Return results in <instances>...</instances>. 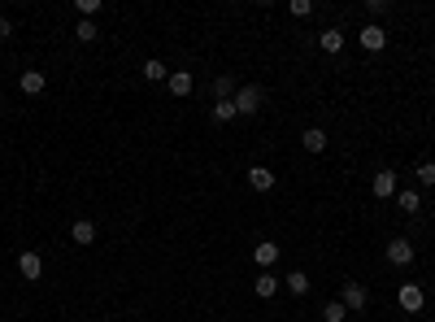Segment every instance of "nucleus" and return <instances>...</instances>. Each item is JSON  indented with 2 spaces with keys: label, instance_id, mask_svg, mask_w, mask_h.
<instances>
[{
  "label": "nucleus",
  "instance_id": "obj_1",
  "mask_svg": "<svg viewBox=\"0 0 435 322\" xmlns=\"http://www.w3.org/2000/svg\"><path fill=\"white\" fill-rule=\"evenodd\" d=\"M235 114H244V118H253V114H262V101H266V92L257 87V83H248V87H235Z\"/></svg>",
  "mask_w": 435,
  "mask_h": 322
},
{
  "label": "nucleus",
  "instance_id": "obj_2",
  "mask_svg": "<svg viewBox=\"0 0 435 322\" xmlns=\"http://www.w3.org/2000/svg\"><path fill=\"white\" fill-rule=\"evenodd\" d=\"M340 305L348 314H361L366 305H370V292H366V283H357V279H348L344 287H340Z\"/></svg>",
  "mask_w": 435,
  "mask_h": 322
},
{
  "label": "nucleus",
  "instance_id": "obj_3",
  "mask_svg": "<svg viewBox=\"0 0 435 322\" xmlns=\"http://www.w3.org/2000/svg\"><path fill=\"white\" fill-rule=\"evenodd\" d=\"M357 44L366 48V53H383V48H388V31H383L379 22H366L357 31Z\"/></svg>",
  "mask_w": 435,
  "mask_h": 322
},
{
  "label": "nucleus",
  "instance_id": "obj_4",
  "mask_svg": "<svg viewBox=\"0 0 435 322\" xmlns=\"http://www.w3.org/2000/svg\"><path fill=\"white\" fill-rule=\"evenodd\" d=\"M383 257H388V266L409 270V266H413V244H409V239H392V244L383 248Z\"/></svg>",
  "mask_w": 435,
  "mask_h": 322
},
{
  "label": "nucleus",
  "instance_id": "obj_5",
  "mask_svg": "<svg viewBox=\"0 0 435 322\" xmlns=\"http://www.w3.org/2000/svg\"><path fill=\"white\" fill-rule=\"evenodd\" d=\"M370 192H375V201H392L396 192H400V183H396L392 170H379L375 179H370Z\"/></svg>",
  "mask_w": 435,
  "mask_h": 322
},
{
  "label": "nucleus",
  "instance_id": "obj_6",
  "mask_svg": "<svg viewBox=\"0 0 435 322\" xmlns=\"http://www.w3.org/2000/svg\"><path fill=\"white\" fill-rule=\"evenodd\" d=\"M396 300H400V310H405V314H418V310L427 305V292H423L418 283H405V287L396 292Z\"/></svg>",
  "mask_w": 435,
  "mask_h": 322
},
{
  "label": "nucleus",
  "instance_id": "obj_7",
  "mask_svg": "<svg viewBox=\"0 0 435 322\" xmlns=\"http://www.w3.org/2000/svg\"><path fill=\"white\" fill-rule=\"evenodd\" d=\"M275 262H279V244H275V239H262V244H253V266H257V270H270Z\"/></svg>",
  "mask_w": 435,
  "mask_h": 322
},
{
  "label": "nucleus",
  "instance_id": "obj_8",
  "mask_svg": "<svg viewBox=\"0 0 435 322\" xmlns=\"http://www.w3.org/2000/svg\"><path fill=\"white\" fill-rule=\"evenodd\" d=\"M275 170H270V166H248V187L253 192H275Z\"/></svg>",
  "mask_w": 435,
  "mask_h": 322
},
{
  "label": "nucleus",
  "instance_id": "obj_9",
  "mask_svg": "<svg viewBox=\"0 0 435 322\" xmlns=\"http://www.w3.org/2000/svg\"><path fill=\"white\" fill-rule=\"evenodd\" d=\"M18 270H22V279H44V257H40L35 248H26V253L18 257Z\"/></svg>",
  "mask_w": 435,
  "mask_h": 322
},
{
  "label": "nucleus",
  "instance_id": "obj_10",
  "mask_svg": "<svg viewBox=\"0 0 435 322\" xmlns=\"http://www.w3.org/2000/svg\"><path fill=\"white\" fill-rule=\"evenodd\" d=\"M300 149L305 153H327V131H322V126H305L300 131Z\"/></svg>",
  "mask_w": 435,
  "mask_h": 322
},
{
  "label": "nucleus",
  "instance_id": "obj_11",
  "mask_svg": "<svg viewBox=\"0 0 435 322\" xmlns=\"http://www.w3.org/2000/svg\"><path fill=\"white\" fill-rule=\"evenodd\" d=\"M318 44H322V53H327V57L344 53V31H340V26H327V31L318 35Z\"/></svg>",
  "mask_w": 435,
  "mask_h": 322
},
{
  "label": "nucleus",
  "instance_id": "obj_12",
  "mask_svg": "<svg viewBox=\"0 0 435 322\" xmlns=\"http://www.w3.org/2000/svg\"><path fill=\"white\" fill-rule=\"evenodd\" d=\"M166 87H170L174 96H191V87H196V78H191V70H170Z\"/></svg>",
  "mask_w": 435,
  "mask_h": 322
},
{
  "label": "nucleus",
  "instance_id": "obj_13",
  "mask_svg": "<svg viewBox=\"0 0 435 322\" xmlns=\"http://www.w3.org/2000/svg\"><path fill=\"white\" fill-rule=\"evenodd\" d=\"M70 239H74V244H96V222L92 218H74Z\"/></svg>",
  "mask_w": 435,
  "mask_h": 322
},
{
  "label": "nucleus",
  "instance_id": "obj_14",
  "mask_svg": "<svg viewBox=\"0 0 435 322\" xmlns=\"http://www.w3.org/2000/svg\"><path fill=\"white\" fill-rule=\"evenodd\" d=\"M279 292V279L275 275H270V270H262V275H257L253 279V296H262V300H270V296H275Z\"/></svg>",
  "mask_w": 435,
  "mask_h": 322
},
{
  "label": "nucleus",
  "instance_id": "obj_15",
  "mask_svg": "<svg viewBox=\"0 0 435 322\" xmlns=\"http://www.w3.org/2000/svg\"><path fill=\"white\" fill-rule=\"evenodd\" d=\"M209 118H214L218 126L235 122V118H239V114H235V101H214V109H209Z\"/></svg>",
  "mask_w": 435,
  "mask_h": 322
},
{
  "label": "nucleus",
  "instance_id": "obj_16",
  "mask_svg": "<svg viewBox=\"0 0 435 322\" xmlns=\"http://www.w3.org/2000/svg\"><path fill=\"white\" fill-rule=\"evenodd\" d=\"M18 87H22L26 96H40V92H44V70H22Z\"/></svg>",
  "mask_w": 435,
  "mask_h": 322
},
{
  "label": "nucleus",
  "instance_id": "obj_17",
  "mask_svg": "<svg viewBox=\"0 0 435 322\" xmlns=\"http://www.w3.org/2000/svg\"><path fill=\"white\" fill-rule=\"evenodd\" d=\"M144 78H148V83H166V78H170V70H166V61H157V57H148V61H144Z\"/></svg>",
  "mask_w": 435,
  "mask_h": 322
},
{
  "label": "nucleus",
  "instance_id": "obj_18",
  "mask_svg": "<svg viewBox=\"0 0 435 322\" xmlns=\"http://www.w3.org/2000/svg\"><path fill=\"white\" fill-rule=\"evenodd\" d=\"M287 292L292 296H309V275H305V270H292V275H287Z\"/></svg>",
  "mask_w": 435,
  "mask_h": 322
},
{
  "label": "nucleus",
  "instance_id": "obj_19",
  "mask_svg": "<svg viewBox=\"0 0 435 322\" xmlns=\"http://www.w3.org/2000/svg\"><path fill=\"white\" fill-rule=\"evenodd\" d=\"M74 40H78V44H92V40H101V31H96V22L78 18V26H74Z\"/></svg>",
  "mask_w": 435,
  "mask_h": 322
},
{
  "label": "nucleus",
  "instance_id": "obj_20",
  "mask_svg": "<svg viewBox=\"0 0 435 322\" xmlns=\"http://www.w3.org/2000/svg\"><path fill=\"white\" fill-rule=\"evenodd\" d=\"M396 205L405 209V214H418V209H423V196H418V192H396Z\"/></svg>",
  "mask_w": 435,
  "mask_h": 322
},
{
  "label": "nucleus",
  "instance_id": "obj_21",
  "mask_svg": "<svg viewBox=\"0 0 435 322\" xmlns=\"http://www.w3.org/2000/svg\"><path fill=\"white\" fill-rule=\"evenodd\" d=\"M231 96H235V83H231L227 74H218L214 78V101H231Z\"/></svg>",
  "mask_w": 435,
  "mask_h": 322
},
{
  "label": "nucleus",
  "instance_id": "obj_22",
  "mask_svg": "<svg viewBox=\"0 0 435 322\" xmlns=\"http://www.w3.org/2000/svg\"><path fill=\"white\" fill-rule=\"evenodd\" d=\"M344 318H348V310H344L340 300H327V305H322V322H344Z\"/></svg>",
  "mask_w": 435,
  "mask_h": 322
},
{
  "label": "nucleus",
  "instance_id": "obj_23",
  "mask_svg": "<svg viewBox=\"0 0 435 322\" xmlns=\"http://www.w3.org/2000/svg\"><path fill=\"white\" fill-rule=\"evenodd\" d=\"M413 174H418V183H423V187H435V161H423Z\"/></svg>",
  "mask_w": 435,
  "mask_h": 322
},
{
  "label": "nucleus",
  "instance_id": "obj_24",
  "mask_svg": "<svg viewBox=\"0 0 435 322\" xmlns=\"http://www.w3.org/2000/svg\"><path fill=\"white\" fill-rule=\"evenodd\" d=\"M74 9H78V18H87V22H92L96 13H101V0H78Z\"/></svg>",
  "mask_w": 435,
  "mask_h": 322
},
{
  "label": "nucleus",
  "instance_id": "obj_25",
  "mask_svg": "<svg viewBox=\"0 0 435 322\" xmlns=\"http://www.w3.org/2000/svg\"><path fill=\"white\" fill-rule=\"evenodd\" d=\"M366 9H370V18L379 22V18H388V9H392V5H388V0H366Z\"/></svg>",
  "mask_w": 435,
  "mask_h": 322
},
{
  "label": "nucleus",
  "instance_id": "obj_26",
  "mask_svg": "<svg viewBox=\"0 0 435 322\" xmlns=\"http://www.w3.org/2000/svg\"><path fill=\"white\" fill-rule=\"evenodd\" d=\"M287 13H292V18H309L314 5H309V0H292V5H287Z\"/></svg>",
  "mask_w": 435,
  "mask_h": 322
},
{
  "label": "nucleus",
  "instance_id": "obj_27",
  "mask_svg": "<svg viewBox=\"0 0 435 322\" xmlns=\"http://www.w3.org/2000/svg\"><path fill=\"white\" fill-rule=\"evenodd\" d=\"M9 35H13V22H9V18H0V40H9Z\"/></svg>",
  "mask_w": 435,
  "mask_h": 322
},
{
  "label": "nucleus",
  "instance_id": "obj_28",
  "mask_svg": "<svg viewBox=\"0 0 435 322\" xmlns=\"http://www.w3.org/2000/svg\"><path fill=\"white\" fill-rule=\"evenodd\" d=\"M0 109H5V101H0Z\"/></svg>",
  "mask_w": 435,
  "mask_h": 322
},
{
  "label": "nucleus",
  "instance_id": "obj_29",
  "mask_svg": "<svg viewBox=\"0 0 435 322\" xmlns=\"http://www.w3.org/2000/svg\"><path fill=\"white\" fill-rule=\"evenodd\" d=\"M0 287H5V283H0Z\"/></svg>",
  "mask_w": 435,
  "mask_h": 322
}]
</instances>
